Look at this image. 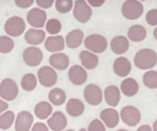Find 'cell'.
Here are the masks:
<instances>
[{"instance_id": "cell-45", "label": "cell", "mask_w": 157, "mask_h": 131, "mask_svg": "<svg viewBox=\"0 0 157 131\" xmlns=\"http://www.w3.org/2000/svg\"><path fill=\"white\" fill-rule=\"evenodd\" d=\"M79 131H86V129H81Z\"/></svg>"}, {"instance_id": "cell-20", "label": "cell", "mask_w": 157, "mask_h": 131, "mask_svg": "<svg viewBox=\"0 0 157 131\" xmlns=\"http://www.w3.org/2000/svg\"><path fill=\"white\" fill-rule=\"evenodd\" d=\"M110 47L112 51L115 54H123L125 53L130 47L129 40L124 36H117L111 39Z\"/></svg>"}, {"instance_id": "cell-34", "label": "cell", "mask_w": 157, "mask_h": 131, "mask_svg": "<svg viewBox=\"0 0 157 131\" xmlns=\"http://www.w3.org/2000/svg\"><path fill=\"white\" fill-rule=\"evenodd\" d=\"M54 3L56 10L61 14L70 12L74 6V2L72 0H56Z\"/></svg>"}, {"instance_id": "cell-3", "label": "cell", "mask_w": 157, "mask_h": 131, "mask_svg": "<svg viewBox=\"0 0 157 131\" xmlns=\"http://www.w3.org/2000/svg\"><path fill=\"white\" fill-rule=\"evenodd\" d=\"M5 31L7 35L11 37H18L26 29V23L20 17H9L4 26Z\"/></svg>"}, {"instance_id": "cell-7", "label": "cell", "mask_w": 157, "mask_h": 131, "mask_svg": "<svg viewBox=\"0 0 157 131\" xmlns=\"http://www.w3.org/2000/svg\"><path fill=\"white\" fill-rule=\"evenodd\" d=\"M22 58L24 62L29 67H35L40 64L43 59V53L40 49L37 47H29L26 48L23 51Z\"/></svg>"}, {"instance_id": "cell-24", "label": "cell", "mask_w": 157, "mask_h": 131, "mask_svg": "<svg viewBox=\"0 0 157 131\" xmlns=\"http://www.w3.org/2000/svg\"><path fill=\"white\" fill-rule=\"evenodd\" d=\"M79 58L82 65L88 70L95 69L98 64V57L88 51H81L79 54Z\"/></svg>"}, {"instance_id": "cell-8", "label": "cell", "mask_w": 157, "mask_h": 131, "mask_svg": "<svg viewBox=\"0 0 157 131\" xmlns=\"http://www.w3.org/2000/svg\"><path fill=\"white\" fill-rule=\"evenodd\" d=\"M57 73L51 66H43L38 71V79L44 87H52L57 83Z\"/></svg>"}, {"instance_id": "cell-17", "label": "cell", "mask_w": 157, "mask_h": 131, "mask_svg": "<svg viewBox=\"0 0 157 131\" xmlns=\"http://www.w3.org/2000/svg\"><path fill=\"white\" fill-rule=\"evenodd\" d=\"M113 70L118 76L126 77L132 71V64L128 59L124 57H119L114 62Z\"/></svg>"}, {"instance_id": "cell-31", "label": "cell", "mask_w": 157, "mask_h": 131, "mask_svg": "<svg viewBox=\"0 0 157 131\" xmlns=\"http://www.w3.org/2000/svg\"><path fill=\"white\" fill-rule=\"evenodd\" d=\"M144 84L145 86L151 89L157 88V72L156 71H150L146 72L144 75Z\"/></svg>"}, {"instance_id": "cell-1", "label": "cell", "mask_w": 157, "mask_h": 131, "mask_svg": "<svg viewBox=\"0 0 157 131\" xmlns=\"http://www.w3.org/2000/svg\"><path fill=\"white\" fill-rule=\"evenodd\" d=\"M157 63L156 52L151 49H144L139 51L134 57V64L142 70L154 68Z\"/></svg>"}, {"instance_id": "cell-9", "label": "cell", "mask_w": 157, "mask_h": 131, "mask_svg": "<svg viewBox=\"0 0 157 131\" xmlns=\"http://www.w3.org/2000/svg\"><path fill=\"white\" fill-rule=\"evenodd\" d=\"M46 20H47V14L41 8L34 7L30 9L27 14L28 23L31 27L37 28V29H40V28H43Z\"/></svg>"}, {"instance_id": "cell-23", "label": "cell", "mask_w": 157, "mask_h": 131, "mask_svg": "<svg viewBox=\"0 0 157 131\" xmlns=\"http://www.w3.org/2000/svg\"><path fill=\"white\" fill-rule=\"evenodd\" d=\"M85 111V106L83 102L76 98H71L66 104V112L69 116L77 118L81 116Z\"/></svg>"}, {"instance_id": "cell-44", "label": "cell", "mask_w": 157, "mask_h": 131, "mask_svg": "<svg viewBox=\"0 0 157 131\" xmlns=\"http://www.w3.org/2000/svg\"><path fill=\"white\" fill-rule=\"evenodd\" d=\"M154 36H155V39L157 40V28H155V30H154Z\"/></svg>"}, {"instance_id": "cell-10", "label": "cell", "mask_w": 157, "mask_h": 131, "mask_svg": "<svg viewBox=\"0 0 157 131\" xmlns=\"http://www.w3.org/2000/svg\"><path fill=\"white\" fill-rule=\"evenodd\" d=\"M121 117L122 121L129 127H135L141 121L140 111L132 106L123 107L121 112Z\"/></svg>"}, {"instance_id": "cell-39", "label": "cell", "mask_w": 157, "mask_h": 131, "mask_svg": "<svg viewBox=\"0 0 157 131\" xmlns=\"http://www.w3.org/2000/svg\"><path fill=\"white\" fill-rule=\"evenodd\" d=\"M31 131H49L48 127L41 122H37L34 124V126L32 127Z\"/></svg>"}, {"instance_id": "cell-36", "label": "cell", "mask_w": 157, "mask_h": 131, "mask_svg": "<svg viewBox=\"0 0 157 131\" xmlns=\"http://www.w3.org/2000/svg\"><path fill=\"white\" fill-rule=\"evenodd\" d=\"M146 21L151 26L157 25V9H151L146 14Z\"/></svg>"}, {"instance_id": "cell-19", "label": "cell", "mask_w": 157, "mask_h": 131, "mask_svg": "<svg viewBox=\"0 0 157 131\" xmlns=\"http://www.w3.org/2000/svg\"><path fill=\"white\" fill-rule=\"evenodd\" d=\"M49 62L53 68L60 71H63L66 70L69 65V58L66 54L63 52H57L53 53L49 58Z\"/></svg>"}, {"instance_id": "cell-47", "label": "cell", "mask_w": 157, "mask_h": 131, "mask_svg": "<svg viewBox=\"0 0 157 131\" xmlns=\"http://www.w3.org/2000/svg\"><path fill=\"white\" fill-rule=\"evenodd\" d=\"M65 131H75V130H73V129H68V130H65Z\"/></svg>"}, {"instance_id": "cell-12", "label": "cell", "mask_w": 157, "mask_h": 131, "mask_svg": "<svg viewBox=\"0 0 157 131\" xmlns=\"http://www.w3.org/2000/svg\"><path fill=\"white\" fill-rule=\"evenodd\" d=\"M68 77L70 82L75 85H82L87 80L86 71L80 65H74L68 72Z\"/></svg>"}, {"instance_id": "cell-28", "label": "cell", "mask_w": 157, "mask_h": 131, "mask_svg": "<svg viewBox=\"0 0 157 131\" xmlns=\"http://www.w3.org/2000/svg\"><path fill=\"white\" fill-rule=\"evenodd\" d=\"M49 101L54 106H62L66 100V94L61 88H53L49 92Z\"/></svg>"}, {"instance_id": "cell-25", "label": "cell", "mask_w": 157, "mask_h": 131, "mask_svg": "<svg viewBox=\"0 0 157 131\" xmlns=\"http://www.w3.org/2000/svg\"><path fill=\"white\" fill-rule=\"evenodd\" d=\"M121 92L129 97L134 96L138 91H139V84L136 82V80H134L133 78H128L125 79L121 85Z\"/></svg>"}, {"instance_id": "cell-43", "label": "cell", "mask_w": 157, "mask_h": 131, "mask_svg": "<svg viewBox=\"0 0 157 131\" xmlns=\"http://www.w3.org/2000/svg\"><path fill=\"white\" fill-rule=\"evenodd\" d=\"M154 130L155 131H157V120H155V123H154Z\"/></svg>"}, {"instance_id": "cell-29", "label": "cell", "mask_w": 157, "mask_h": 131, "mask_svg": "<svg viewBox=\"0 0 157 131\" xmlns=\"http://www.w3.org/2000/svg\"><path fill=\"white\" fill-rule=\"evenodd\" d=\"M20 84L23 90L30 92L37 87V78L33 73H26L22 77Z\"/></svg>"}, {"instance_id": "cell-21", "label": "cell", "mask_w": 157, "mask_h": 131, "mask_svg": "<svg viewBox=\"0 0 157 131\" xmlns=\"http://www.w3.org/2000/svg\"><path fill=\"white\" fill-rule=\"evenodd\" d=\"M84 39V32L80 29H74L71 30L65 38V43L66 46L70 49H76L78 48Z\"/></svg>"}, {"instance_id": "cell-4", "label": "cell", "mask_w": 157, "mask_h": 131, "mask_svg": "<svg viewBox=\"0 0 157 131\" xmlns=\"http://www.w3.org/2000/svg\"><path fill=\"white\" fill-rule=\"evenodd\" d=\"M85 47L95 53H102L108 48V41L105 37L99 34H92L86 38Z\"/></svg>"}, {"instance_id": "cell-14", "label": "cell", "mask_w": 157, "mask_h": 131, "mask_svg": "<svg viewBox=\"0 0 157 131\" xmlns=\"http://www.w3.org/2000/svg\"><path fill=\"white\" fill-rule=\"evenodd\" d=\"M48 126L52 131L63 130L67 126V118L61 111H56L48 119Z\"/></svg>"}, {"instance_id": "cell-33", "label": "cell", "mask_w": 157, "mask_h": 131, "mask_svg": "<svg viewBox=\"0 0 157 131\" xmlns=\"http://www.w3.org/2000/svg\"><path fill=\"white\" fill-rule=\"evenodd\" d=\"M14 41L8 36H0V53H9L14 49Z\"/></svg>"}, {"instance_id": "cell-5", "label": "cell", "mask_w": 157, "mask_h": 131, "mask_svg": "<svg viewBox=\"0 0 157 131\" xmlns=\"http://www.w3.org/2000/svg\"><path fill=\"white\" fill-rule=\"evenodd\" d=\"M18 95V87L15 81L9 78L0 83V97L6 101H13Z\"/></svg>"}, {"instance_id": "cell-26", "label": "cell", "mask_w": 157, "mask_h": 131, "mask_svg": "<svg viewBox=\"0 0 157 131\" xmlns=\"http://www.w3.org/2000/svg\"><path fill=\"white\" fill-rule=\"evenodd\" d=\"M52 104L49 102H45V101H41L38 103L34 108V114L40 119L48 118L52 115Z\"/></svg>"}, {"instance_id": "cell-2", "label": "cell", "mask_w": 157, "mask_h": 131, "mask_svg": "<svg viewBox=\"0 0 157 131\" xmlns=\"http://www.w3.org/2000/svg\"><path fill=\"white\" fill-rule=\"evenodd\" d=\"M121 13L124 17L130 20L139 18L144 13V6L141 2L136 0L125 1L121 7Z\"/></svg>"}, {"instance_id": "cell-22", "label": "cell", "mask_w": 157, "mask_h": 131, "mask_svg": "<svg viewBox=\"0 0 157 131\" xmlns=\"http://www.w3.org/2000/svg\"><path fill=\"white\" fill-rule=\"evenodd\" d=\"M106 103L110 107H117L121 100V93L117 86L110 85L105 89L104 92Z\"/></svg>"}, {"instance_id": "cell-41", "label": "cell", "mask_w": 157, "mask_h": 131, "mask_svg": "<svg viewBox=\"0 0 157 131\" xmlns=\"http://www.w3.org/2000/svg\"><path fill=\"white\" fill-rule=\"evenodd\" d=\"M105 1H88V4H90L93 6H101Z\"/></svg>"}, {"instance_id": "cell-11", "label": "cell", "mask_w": 157, "mask_h": 131, "mask_svg": "<svg viewBox=\"0 0 157 131\" xmlns=\"http://www.w3.org/2000/svg\"><path fill=\"white\" fill-rule=\"evenodd\" d=\"M84 97L89 105L98 106L102 102L103 99L102 90L99 86L90 84L87 86H86L84 90Z\"/></svg>"}, {"instance_id": "cell-13", "label": "cell", "mask_w": 157, "mask_h": 131, "mask_svg": "<svg viewBox=\"0 0 157 131\" xmlns=\"http://www.w3.org/2000/svg\"><path fill=\"white\" fill-rule=\"evenodd\" d=\"M33 116L28 111H21L17 115L15 121V130L29 131L33 123Z\"/></svg>"}, {"instance_id": "cell-15", "label": "cell", "mask_w": 157, "mask_h": 131, "mask_svg": "<svg viewBox=\"0 0 157 131\" xmlns=\"http://www.w3.org/2000/svg\"><path fill=\"white\" fill-rule=\"evenodd\" d=\"M44 46L48 51L57 53L64 49L65 40L62 36H51L46 39Z\"/></svg>"}, {"instance_id": "cell-35", "label": "cell", "mask_w": 157, "mask_h": 131, "mask_svg": "<svg viewBox=\"0 0 157 131\" xmlns=\"http://www.w3.org/2000/svg\"><path fill=\"white\" fill-rule=\"evenodd\" d=\"M88 131H106V129L99 119H94L88 126Z\"/></svg>"}, {"instance_id": "cell-32", "label": "cell", "mask_w": 157, "mask_h": 131, "mask_svg": "<svg viewBox=\"0 0 157 131\" xmlns=\"http://www.w3.org/2000/svg\"><path fill=\"white\" fill-rule=\"evenodd\" d=\"M45 28H46V31L49 34L56 35L59 34L62 30V23L60 22V20L56 18H51L46 22Z\"/></svg>"}, {"instance_id": "cell-42", "label": "cell", "mask_w": 157, "mask_h": 131, "mask_svg": "<svg viewBox=\"0 0 157 131\" xmlns=\"http://www.w3.org/2000/svg\"><path fill=\"white\" fill-rule=\"evenodd\" d=\"M137 131H153V130H152V129H151V127H150V126H148V125H144V126L140 127Z\"/></svg>"}, {"instance_id": "cell-27", "label": "cell", "mask_w": 157, "mask_h": 131, "mask_svg": "<svg viewBox=\"0 0 157 131\" xmlns=\"http://www.w3.org/2000/svg\"><path fill=\"white\" fill-rule=\"evenodd\" d=\"M128 37L134 42L143 41L146 38V29L142 25H133L128 30Z\"/></svg>"}, {"instance_id": "cell-30", "label": "cell", "mask_w": 157, "mask_h": 131, "mask_svg": "<svg viewBox=\"0 0 157 131\" xmlns=\"http://www.w3.org/2000/svg\"><path fill=\"white\" fill-rule=\"evenodd\" d=\"M15 115L12 111H6L0 116V129L6 130L13 125Z\"/></svg>"}, {"instance_id": "cell-48", "label": "cell", "mask_w": 157, "mask_h": 131, "mask_svg": "<svg viewBox=\"0 0 157 131\" xmlns=\"http://www.w3.org/2000/svg\"><path fill=\"white\" fill-rule=\"evenodd\" d=\"M0 131H1V130H0Z\"/></svg>"}, {"instance_id": "cell-38", "label": "cell", "mask_w": 157, "mask_h": 131, "mask_svg": "<svg viewBox=\"0 0 157 131\" xmlns=\"http://www.w3.org/2000/svg\"><path fill=\"white\" fill-rule=\"evenodd\" d=\"M54 1L53 0H37L36 4L40 7V8H50L53 5Z\"/></svg>"}, {"instance_id": "cell-18", "label": "cell", "mask_w": 157, "mask_h": 131, "mask_svg": "<svg viewBox=\"0 0 157 131\" xmlns=\"http://www.w3.org/2000/svg\"><path fill=\"white\" fill-rule=\"evenodd\" d=\"M100 118L105 123V125L109 129H113L119 124V119H120L119 113L117 110L113 108L104 109L100 113Z\"/></svg>"}, {"instance_id": "cell-6", "label": "cell", "mask_w": 157, "mask_h": 131, "mask_svg": "<svg viewBox=\"0 0 157 131\" xmlns=\"http://www.w3.org/2000/svg\"><path fill=\"white\" fill-rule=\"evenodd\" d=\"M73 14L77 21L81 23H86L92 16V9L90 6H88L86 1L77 0L75 2Z\"/></svg>"}, {"instance_id": "cell-16", "label": "cell", "mask_w": 157, "mask_h": 131, "mask_svg": "<svg viewBox=\"0 0 157 131\" xmlns=\"http://www.w3.org/2000/svg\"><path fill=\"white\" fill-rule=\"evenodd\" d=\"M46 37V33L44 30L37 29V28H29L25 33V40L28 44L30 45H40L44 41V39Z\"/></svg>"}, {"instance_id": "cell-46", "label": "cell", "mask_w": 157, "mask_h": 131, "mask_svg": "<svg viewBox=\"0 0 157 131\" xmlns=\"http://www.w3.org/2000/svg\"><path fill=\"white\" fill-rule=\"evenodd\" d=\"M117 131H128V130H125V129H119V130Z\"/></svg>"}, {"instance_id": "cell-37", "label": "cell", "mask_w": 157, "mask_h": 131, "mask_svg": "<svg viewBox=\"0 0 157 131\" xmlns=\"http://www.w3.org/2000/svg\"><path fill=\"white\" fill-rule=\"evenodd\" d=\"M34 3L33 0H16L15 4L20 8H28Z\"/></svg>"}, {"instance_id": "cell-40", "label": "cell", "mask_w": 157, "mask_h": 131, "mask_svg": "<svg viewBox=\"0 0 157 131\" xmlns=\"http://www.w3.org/2000/svg\"><path fill=\"white\" fill-rule=\"evenodd\" d=\"M8 108V104L5 101H3L2 99H0V114L3 113L4 111H6Z\"/></svg>"}]
</instances>
